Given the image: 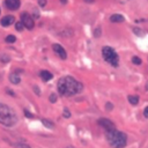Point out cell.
<instances>
[{
    "label": "cell",
    "instance_id": "14",
    "mask_svg": "<svg viewBox=\"0 0 148 148\" xmlns=\"http://www.w3.org/2000/svg\"><path fill=\"white\" fill-rule=\"evenodd\" d=\"M42 123H43L44 126H46V127H49V128H53V127H54V124H53L52 121H50L49 119H42Z\"/></svg>",
    "mask_w": 148,
    "mask_h": 148
},
{
    "label": "cell",
    "instance_id": "22",
    "mask_svg": "<svg viewBox=\"0 0 148 148\" xmlns=\"http://www.w3.org/2000/svg\"><path fill=\"white\" fill-rule=\"evenodd\" d=\"M105 109H106L108 111H110V110H112V109H113V105H112L110 102H108V103L105 104Z\"/></svg>",
    "mask_w": 148,
    "mask_h": 148
},
{
    "label": "cell",
    "instance_id": "19",
    "mask_svg": "<svg viewBox=\"0 0 148 148\" xmlns=\"http://www.w3.org/2000/svg\"><path fill=\"white\" fill-rule=\"evenodd\" d=\"M62 116H64L65 118H69V117H71V112H69V110H68V109H64Z\"/></svg>",
    "mask_w": 148,
    "mask_h": 148
},
{
    "label": "cell",
    "instance_id": "24",
    "mask_svg": "<svg viewBox=\"0 0 148 148\" xmlns=\"http://www.w3.org/2000/svg\"><path fill=\"white\" fill-rule=\"evenodd\" d=\"M38 17H39V13H38L37 9L35 8V9H34V16H32V18H38Z\"/></svg>",
    "mask_w": 148,
    "mask_h": 148
},
{
    "label": "cell",
    "instance_id": "7",
    "mask_svg": "<svg viewBox=\"0 0 148 148\" xmlns=\"http://www.w3.org/2000/svg\"><path fill=\"white\" fill-rule=\"evenodd\" d=\"M52 49H53V51H54L61 59H66V58H67V53H66L65 49H64L60 44H53V45H52Z\"/></svg>",
    "mask_w": 148,
    "mask_h": 148
},
{
    "label": "cell",
    "instance_id": "12",
    "mask_svg": "<svg viewBox=\"0 0 148 148\" xmlns=\"http://www.w3.org/2000/svg\"><path fill=\"white\" fill-rule=\"evenodd\" d=\"M110 21H111V22H114V23H118V22H124L125 18H124V16L120 15V14H113V15L110 16Z\"/></svg>",
    "mask_w": 148,
    "mask_h": 148
},
{
    "label": "cell",
    "instance_id": "4",
    "mask_svg": "<svg viewBox=\"0 0 148 148\" xmlns=\"http://www.w3.org/2000/svg\"><path fill=\"white\" fill-rule=\"evenodd\" d=\"M102 56H103L104 60L108 64H110L113 67H118V65H119V57H118L117 52L111 46H104L102 49Z\"/></svg>",
    "mask_w": 148,
    "mask_h": 148
},
{
    "label": "cell",
    "instance_id": "2",
    "mask_svg": "<svg viewBox=\"0 0 148 148\" xmlns=\"http://www.w3.org/2000/svg\"><path fill=\"white\" fill-rule=\"evenodd\" d=\"M106 140L109 142V145L112 148H124L127 143V135L118 130H113L111 132H106L105 133Z\"/></svg>",
    "mask_w": 148,
    "mask_h": 148
},
{
    "label": "cell",
    "instance_id": "31",
    "mask_svg": "<svg viewBox=\"0 0 148 148\" xmlns=\"http://www.w3.org/2000/svg\"><path fill=\"white\" fill-rule=\"evenodd\" d=\"M86 2H88V3H91V2H94V0H84Z\"/></svg>",
    "mask_w": 148,
    "mask_h": 148
},
{
    "label": "cell",
    "instance_id": "25",
    "mask_svg": "<svg viewBox=\"0 0 148 148\" xmlns=\"http://www.w3.org/2000/svg\"><path fill=\"white\" fill-rule=\"evenodd\" d=\"M38 5H39L40 7H44V6L46 5V0H38Z\"/></svg>",
    "mask_w": 148,
    "mask_h": 148
},
{
    "label": "cell",
    "instance_id": "33",
    "mask_svg": "<svg viewBox=\"0 0 148 148\" xmlns=\"http://www.w3.org/2000/svg\"><path fill=\"white\" fill-rule=\"evenodd\" d=\"M146 90H148V81L146 82Z\"/></svg>",
    "mask_w": 148,
    "mask_h": 148
},
{
    "label": "cell",
    "instance_id": "20",
    "mask_svg": "<svg viewBox=\"0 0 148 148\" xmlns=\"http://www.w3.org/2000/svg\"><path fill=\"white\" fill-rule=\"evenodd\" d=\"M0 60H1V62H8L9 61V57L8 56H1V58H0Z\"/></svg>",
    "mask_w": 148,
    "mask_h": 148
},
{
    "label": "cell",
    "instance_id": "27",
    "mask_svg": "<svg viewBox=\"0 0 148 148\" xmlns=\"http://www.w3.org/2000/svg\"><path fill=\"white\" fill-rule=\"evenodd\" d=\"M143 116H145V118H148V106L145 108V110H143Z\"/></svg>",
    "mask_w": 148,
    "mask_h": 148
},
{
    "label": "cell",
    "instance_id": "16",
    "mask_svg": "<svg viewBox=\"0 0 148 148\" xmlns=\"http://www.w3.org/2000/svg\"><path fill=\"white\" fill-rule=\"evenodd\" d=\"M132 62H133L134 65H141V59H140L139 57H135V56H134V57L132 58Z\"/></svg>",
    "mask_w": 148,
    "mask_h": 148
},
{
    "label": "cell",
    "instance_id": "9",
    "mask_svg": "<svg viewBox=\"0 0 148 148\" xmlns=\"http://www.w3.org/2000/svg\"><path fill=\"white\" fill-rule=\"evenodd\" d=\"M14 21H15L14 16H12V15H6L5 17H2V18H1L0 23H1V25H3V27H8V25L13 24V23H14Z\"/></svg>",
    "mask_w": 148,
    "mask_h": 148
},
{
    "label": "cell",
    "instance_id": "23",
    "mask_svg": "<svg viewBox=\"0 0 148 148\" xmlns=\"http://www.w3.org/2000/svg\"><path fill=\"white\" fill-rule=\"evenodd\" d=\"M24 116H25V117H28V118H34V114H32V113H30L28 110H24Z\"/></svg>",
    "mask_w": 148,
    "mask_h": 148
},
{
    "label": "cell",
    "instance_id": "29",
    "mask_svg": "<svg viewBox=\"0 0 148 148\" xmlns=\"http://www.w3.org/2000/svg\"><path fill=\"white\" fill-rule=\"evenodd\" d=\"M34 89H35V91H36V94H37V95H39V94H40V92H39L38 87H34Z\"/></svg>",
    "mask_w": 148,
    "mask_h": 148
},
{
    "label": "cell",
    "instance_id": "3",
    "mask_svg": "<svg viewBox=\"0 0 148 148\" xmlns=\"http://www.w3.org/2000/svg\"><path fill=\"white\" fill-rule=\"evenodd\" d=\"M17 121L15 112L6 104L0 103V124L5 126H13Z\"/></svg>",
    "mask_w": 148,
    "mask_h": 148
},
{
    "label": "cell",
    "instance_id": "5",
    "mask_svg": "<svg viewBox=\"0 0 148 148\" xmlns=\"http://www.w3.org/2000/svg\"><path fill=\"white\" fill-rule=\"evenodd\" d=\"M21 22L23 23V25H24L27 29H29V30L34 29V25H35L34 18H32V16H31L30 14H28L27 12H23V13L21 14Z\"/></svg>",
    "mask_w": 148,
    "mask_h": 148
},
{
    "label": "cell",
    "instance_id": "11",
    "mask_svg": "<svg viewBox=\"0 0 148 148\" xmlns=\"http://www.w3.org/2000/svg\"><path fill=\"white\" fill-rule=\"evenodd\" d=\"M9 81L12 83H14V84H18L21 82V77L18 76V74L16 72H14V73L9 74Z\"/></svg>",
    "mask_w": 148,
    "mask_h": 148
},
{
    "label": "cell",
    "instance_id": "18",
    "mask_svg": "<svg viewBox=\"0 0 148 148\" xmlns=\"http://www.w3.org/2000/svg\"><path fill=\"white\" fill-rule=\"evenodd\" d=\"M101 34H102L101 28H99V27H97V28L95 29V31H94V36H95V37H99V36H101Z\"/></svg>",
    "mask_w": 148,
    "mask_h": 148
},
{
    "label": "cell",
    "instance_id": "15",
    "mask_svg": "<svg viewBox=\"0 0 148 148\" xmlns=\"http://www.w3.org/2000/svg\"><path fill=\"white\" fill-rule=\"evenodd\" d=\"M5 40H6L7 43H14V42L16 40V37H15L14 35H8V36L5 38Z\"/></svg>",
    "mask_w": 148,
    "mask_h": 148
},
{
    "label": "cell",
    "instance_id": "17",
    "mask_svg": "<svg viewBox=\"0 0 148 148\" xmlns=\"http://www.w3.org/2000/svg\"><path fill=\"white\" fill-rule=\"evenodd\" d=\"M23 27H24V25H23L22 22H17V23L15 24V28H16L17 31H22V30H23Z\"/></svg>",
    "mask_w": 148,
    "mask_h": 148
},
{
    "label": "cell",
    "instance_id": "26",
    "mask_svg": "<svg viewBox=\"0 0 148 148\" xmlns=\"http://www.w3.org/2000/svg\"><path fill=\"white\" fill-rule=\"evenodd\" d=\"M16 147H17V148H30L28 145H24V143H18Z\"/></svg>",
    "mask_w": 148,
    "mask_h": 148
},
{
    "label": "cell",
    "instance_id": "21",
    "mask_svg": "<svg viewBox=\"0 0 148 148\" xmlns=\"http://www.w3.org/2000/svg\"><path fill=\"white\" fill-rule=\"evenodd\" d=\"M56 101H57V95L56 94H51L50 95V102L51 103H56Z\"/></svg>",
    "mask_w": 148,
    "mask_h": 148
},
{
    "label": "cell",
    "instance_id": "10",
    "mask_svg": "<svg viewBox=\"0 0 148 148\" xmlns=\"http://www.w3.org/2000/svg\"><path fill=\"white\" fill-rule=\"evenodd\" d=\"M39 76H40V79L43 80V81H49V80H51L52 77H53V74L51 73V72H49V71H40V73H39Z\"/></svg>",
    "mask_w": 148,
    "mask_h": 148
},
{
    "label": "cell",
    "instance_id": "13",
    "mask_svg": "<svg viewBox=\"0 0 148 148\" xmlns=\"http://www.w3.org/2000/svg\"><path fill=\"white\" fill-rule=\"evenodd\" d=\"M127 99H128V102H130L132 105H136L138 102H139V97L135 96V95H130V96L127 97Z\"/></svg>",
    "mask_w": 148,
    "mask_h": 148
},
{
    "label": "cell",
    "instance_id": "1",
    "mask_svg": "<svg viewBox=\"0 0 148 148\" xmlns=\"http://www.w3.org/2000/svg\"><path fill=\"white\" fill-rule=\"evenodd\" d=\"M58 91L61 96H74L83 90V84L73 76L66 75L58 80Z\"/></svg>",
    "mask_w": 148,
    "mask_h": 148
},
{
    "label": "cell",
    "instance_id": "30",
    "mask_svg": "<svg viewBox=\"0 0 148 148\" xmlns=\"http://www.w3.org/2000/svg\"><path fill=\"white\" fill-rule=\"evenodd\" d=\"M7 91H8V94H9V95H12V96H15V94H14V92H13L12 90H9V89H7Z\"/></svg>",
    "mask_w": 148,
    "mask_h": 148
},
{
    "label": "cell",
    "instance_id": "8",
    "mask_svg": "<svg viewBox=\"0 0 148 148\" xmlns=\"http://www.w3.org/2000/svg\"><path fill=\"white\" fill-rule=\"evenodd\" d=\"M5 6L8 8V9H10V10H16V9H18V7H20V5H21V2H20V0H5Z\"/></svg>",
    "mask_w": 148,
    "mask_h": 148
},
{
    "label": "cell",
    "instance_id": "6",
    "mask_svg": "<svg viewBox=\"0 0 148 148\" xmlns=\"http://www.w3.org/2000/svg\"><path fill=\"white\" fill-rule=\"evenodd\" d=\"M97 123H98L99 126H102L105 130V132H111V131L116 130V125L108 118H99L97 120Z\"/></svg>",
    "mask_w": 148,
    "mask_h": 148
},
{
    "label": "cell",
    "instance_id": "28",
    "mask_svg": "<svg viewBox=\"0 0 148 148\" xmlns=\"http://www.w3.org/2000/svg\"><path fill=\"white\" fill-rule=\"evenodd\" d=\"M134 31H135V34H136V35H142V32H141L140 30H138L136 28H134Z\"/></svg>",
    "mask_w": 148,
    "mask_h": 148
},
{
    "label": "cell",
    "instance_id": "32",
    "mask_svg": "<svg viewBox=\"0 0 148 148\" xmlns=\"http://www.w3.org/2000/svg\"><path fill=\"white\" fill-rule=\"evenodd\" d=\"M61 1V3H66L67 2V0H60Z\"/></svg>",
    "mask_w": 148,
    "mask_h": 148
}]
</instances>
